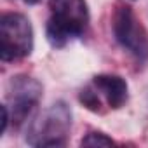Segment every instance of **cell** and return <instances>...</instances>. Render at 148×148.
I'll use <instances>...</instances> for the list:
<instances>
[{"label": "cell", "mask_w": 148, "mask_h": 148, "mask_svg": "<svg viewBox=\"0 0 148 148\" xmlns=\"http://www.w3.org/2000/svg\"><path fill=\"white\" fill-rule=\"evenodd\" d=\"M49 11L45 35L52 47L61 49L87 32L89 9L86 0H49Z\"/></svg>", "instance_id": "1"}, {"label": "cell", "mask_w": 148, "mask_h": 148, "mask_svg": "<svg viewBox=\"0 0 148 148\" xmlns=\"http://www.w3.org/2000/svg\"><path fill=\"white\" fill-rule=\"evenodd\" d=\"M70 129L71 110L64 101H56L32 117L25 139L30 146H64Z\"/></svg>", "instance_id": "2"}, {"label": "cell", "mask_w": 148, "mask_h": 148, "mask_svg": "<svg viewBox=\"0 0 148 148\" xmlns=\"http://www.w3.org/2000/svg\"><path fill=\"white\" fill-rule=\"evenodd\" d=\"M33 51V28L30 19L19 12H5L0 18V58L18 61Z\"/></svg>", "instance_id": "3"}, {"label": "cell", "mask_w": 148, "mask_h": 148, "mask_svg": "<svg viewBox=\"0 0 148 148\" xmlns=\"http://www.w3.org/2000/svg\"><path fill=\"white\" fill-rule=\"evenodd\" d=\"M42 84L30 75H14L5 86V105L14 125L25 124L42 99Z\"/></svg>", "instance_id": "4"}, {"label": "cell", "mask_w": 148, "mask_h": 148, "mask_svg": "<svg viewBox=\"0 0 148 148\" xmlns=\"http://www.w3.org/2000/svg\"><path fill=\"white\" fill-rule=\"evenodd\" d=\"M112 26L115 40L120 44V47H124L139 61L148 59V33L134 14L132 7L119 4L113 12Z\"/></svg>", "instance_id": "5"}, {"label": "cell", "mask_w": 148, "mask_h": 148, "mask_svg": "<svg viewBox=\"0 0 148 148\" xmlns=\"http://www.w3.org/2000/svg\"><path fill=\"white\" fill-rule=\"evenodd\" d=\"M91 86L96 89L99 98L105 99V103L112 110H119L127 103L129 87H127V82L119 75H110V73L96 75L92 79Z\"/></svg>", "instance_id": "6"}, {"label": "cell", "mask_w": 148, "mask_h": 148, "mask_svg": "<svg viewBox=\"0 0 148 148\" xmlns=\"http://www.w3.org/2000/svg\"><path fill=\"white\" fill-rule=\"evenodd\" d=\"M79 99H80V103H82L87 110L96 112V113L101 112V98H99V94L96 92V89H94L92 86L82 89L80 94H79Z\"/></svg>", "instance_id": "7"}, {"label": "cell", "mask_w": 148, "mask_h": 148, "mask_svg": "<svg viewBox=\"0 0 148 148\" xmlns=\"http://www.w3.org/2000/svg\"><path fill=\"white\" fill-rule=\"evenodd\" d=\"M115 141L106 136L105 132H99V131H92V132H87L82 141H80V146H113Z\"/></svg>", "instance_id": "8"}, {"label": "cell", "mask_w": 148, "mask_h": 148, "mask_svg": "<svg viewBox=\"0 0 148 148\" xmlns=\"http://www.w3.org/2000/svg\"><path fill=\"white\" fill-rule=\"evenodd\" d=\"M21 2H25V4H30V5H33V4H38L40 0H21Z\"/></svg>", "instance_id": "9"}]
</instances>
